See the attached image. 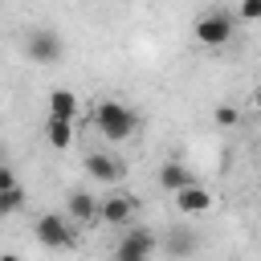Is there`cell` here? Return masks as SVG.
Wrapping results in <instances>:
<instances>
[{
  "mask_svg": "<svg viewBox=\"0 0 261 261\" xmlns=\"http://www.w3.org/2000/svg\"><path fill=\"white\" fill-rule=\"evenodd\" d=\"M94 126H98L110 143H122V139H130V135L139 130V114H135L130 106H122V102L106 98V102H98V106H94Z\"/></svg>",
  "mask_w": 261,
  "mask_h": 261,
  "instance_id": "cell-1",
  "label": "cell"
},
{
  "mask_svg": "<svg viewBox=\"0 0 261 261\" xmlns=\"http://www.w3.org/2000/svg\"><path fill=\"white\" fill-rule=\"evenodd\" d=\"M232 33H237V24H232V16L220 12V8H216V12H204V16L192 24L196 45H204V49H220V45H228Z\"/></svg>",
  "mask_w": 261,
  "mask_h": 261,
  "instance_id": "cell-2",
  "label": "cell"
},
{
  "mask_svg": "<svg viewBox=\"0 0 261 261\" xmlns=\"http://www.w3.org/2000/svg\"><path fill=\"white\" fill-rule=\"evenodd\" d=\"M69 220H73V216H69ZM69 220H65L61 212H45V216H37L33 237H37L45 249H73V228H69Z\"/></svg>",
  "mask_w": 261,
  "mask_h": 261,
  "instance_id": "cell-3",
  "label": "cell"
},
{
  "mask_svg": "<svg viewBox=\"0 0 261 261\" xmlns=\"http://www.w3.org/2000/svg\"><path fill=\"white\" fill-rule=\"evenodd\" d=\"M24 53L33 57V65H57L65 49H61V41H57L53 29H29V37H24Z\"/></svg>",
  "mask_w": 261,
  "mask_h": 261,
  "instance_id": "cell-4",
  "label": "cell"
},
{
  "mask_svg": "<svg viewBox=\"0 0 261 261\" xmlns=\"http://www.w3.org/2000/svg\"><path fill=\"white\" fill-rule=\"evenodd\" d=\"M155 249H159V241H155L147 228H126L122 241L114 245V257H118V261H147Z\"/></svg>",
  "mask_w": 261,
  "mask_h": 261,
  "instance_id": "cell-5",
  "label": "cell"
},
{
  "mask_svg": "<svg viewBox=\"0 0 261 261\" xmlns=\"http://www.w3.org/2000/svg\"><path fill=\"white\" fill-rule=\"evenodd\" d=\"M65 212H69L77 224H98V220H102V200H98L94 192H86V188H73L69 200H65Z\"/></svg>",
  "mask_w": 261,
  "mask_h": 261,
  "instance_id": "cell-6",
  "label": "cell"
},
{
  "mask_svg": "<svg viewBox=\"0 0 261 261\" xmlns=\"http://www.w3.org/2000/svg\"><path fill=\"white\" fill-rule=\"evenodd\" d=\"M130 220H135V196L114 192V196L102 200V224H110V228H130Z\"/></svg>",
  "mask_w": 261,
  "mask_h": 261,
  "instance_id": "cell-7",
  "label": "cell"
},
{
  "mask_svg": "<svg viewBox=\"0 0 261 261\" xmlns=\"http://www.w3.org/2000/svg\"><path fill=\"white\" fill-rule=\"evenodd\" d=\"M86 175L98 179V184H118L126 175V167H122V159H114L106 151H94V155H86Z\"/></svg>",
  "mask_w": 261,
  "mask_h": 261,
  "instance_id": "cell-8",
  "label": "cell"
},
{
  "mask_svg": "<svg viewBox=\"0 0 261 261\" xmlns=\"http://www.w3.org/2000/svg\"><path fill=\"white\" fill-rule=\"evenodd\" d=\"M175 208H179V212H188V216L208 212V208H212V192H208L204 184H188V188H179V192H175Z\"/></svg>",
  "mask_w": 261,
  "mask_h": 261,
  "instance_id": "cell-9",
  "label": "cell"
},
{
  "mask_svg": "<svg viewBox=\"0 0 261 261\" xmlns=\"http://www.w3.org/2000/svg\"><path fill=\"white\" fill-rule=\"evenodd\" d=\"M188 184H196V175H192L184 163H175V159H171V163H163V167H159V188H163V192H171V196H175V192H179V188H188Z\"/></svg>",
  "mask_w": 261,
  "mask_h": 261,
  "instance_id": "cell-10",
  "label": "cell"
},
{
  "mask_svg": "<svg viewBox=\"0 0 261 261\" xmlns=\"http://www.w3.org/2000/svg\"><path fill=\"white\" fill-rule=\"evenodd\" d=\"M45 139H49V147H57V151H65V147L73 143V118H61V114H49V122H45Z\"/></svg>",
  "mask_w": 261,
  "mask_h": 261,
  "instance_id": "cell-11",
  "label": "cell"
},
{
  "mask_svg": "<svg viewBox=\"0 0 261 261\" xmlns=\"http://www.w3.org/2000/svg\"><path fill=\"white\" fill-rule=\"evenodd\" d=\"M163 253H171V257H188V253H196V237L184 232V228H171V232L163 237Z\"/></svg>",
  "mask_w": 261,
  "mask_h": 261,
  "instance_id": "cell-12",
  "label": "cell"
},
{
  "mask_svg": "<svg viewBox=\"0 0 261 261\" xmlns=\"http://www.w3.org/2000/svg\"><path fill=\"white\" fill-rule=\"evenodd\" d=\"M49 114L73 118V114H77V94H73V90H53V94H49Z\"/></svg>",
  "mask_w": 261,
  "mask_h": 261,
  "instance_id": "cell-13",
  "label": "cell"
},
{
  "mask_svg": "<svg viewBox=\"0 0 261 261\" xmlns=\"http://www.w3.org/2000/svg\"><path fill=\"white\" fill-rule=\"evenodd\" d=\"M20 208H24V188H20V184L0 188V216H12V212H20Z\"/></svg>",
  "mask_w": 261,
  "mask_h": 261,
  "instance_id": "cell-14",
  "label": "cell"
},
{
  "mask_svg": "<svg viewBox=\"0 0 261 261\" xmlns=\"http://www.w3.org/2000/svg\"><path fill=\"white\" fill-rule=\"evenodd\" d=\"M212 118H216V126H237V106H228V102H220L216 110H212Z\"/></svg>",
  "mask_w": 261,
  "mask_h": 261,
  "instance_id": "cell-15",
  "label": "cell"
},
{
  "mask_svg": "<svg viewBox=\"0 0 261 261\" xmlns=\"http://www.w3.org/2000/svg\"><path fill=\"white\" fill-rule=\"evenodd\" d=\"M237 16L241 20H261V0H241L237 4Z\"/></svg>",
  "mask_w": 261,
  "mask_h": 261,
  "instance_id": "cell-16",
  "label": "cell"
},
{
  "mask_svg": "<svg viewBox=\"0 0 261 261\" xmlns=\"http://www.w3.org/2000/svg\"><path fill=\"white\" fill-rule=\"evenodd\" d=\"M8 184H16V175H12V167H0V188H8Z\"/></svg>",
  "mask_w": 261,
  "mask_h": 261,
  "instance_id": "cell-17",
  "label": "cell"
},
{
  "mask_svg": "<svg viewBox=\"0 0 261 261\" xmlns=\"http://www.w3.org/2000/svg\"><path fill=\"white\" fill-rule=\"evenodd\" d=\"M257 110H261V98H257Z\"/></svg>",
  "mask_w": 261,
  "mask_h": 261,
  "instance_id": "cell-18",
  "label": "cell"
}]
</instances>
